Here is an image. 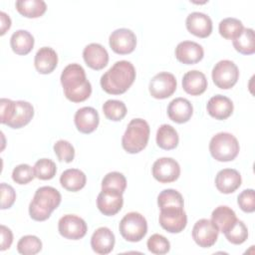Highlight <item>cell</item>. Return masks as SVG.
<instances>
[{"label":"cell","mask_w":255,"mask_h":255,"mask_svg":"<svg viewBox=\"0 0 255 255\" xmlns=\"http://www.w3.org/2000/svg\"><path fill=\"white\" fill-rule=\"evenodd\" d=\"M158 221L160 226L167 232L179 233L187 224V216L183 207H164L160 208Z\"/></svg>","instance_id":"obj_8"},{"label":"cell","mask_w":255,"mask_h":255,"mask_svg":"<svg viewBox=\"0 0 255 255\" xmlns=\"http://www.w3.org/2000/svg\"><path fill=\"white\" fill-rule=\"evenodd\" d=\"M34 65L40 74L46 75L52 73L58 65V56L56 51L50 47L40 48L35 55Z\"/></svg>","instance_id":"obj_24"},{"label":"cell","mask_w":255,"mask_h":255,"mask_svg":"<svg viewBox=\"0 0 255 255\" xmlns=\"http://www.w3.org/2000/svg\"><path fill=\"white\" fill-rule=\"evenodd\" d=\"M135 80L133 65L126 60L116 62L102 77V89L111 95H121L128 90Z\"/></svg>","instance_id":"obj_2"},{"label":"cell","mask_w":255,"mask_h":255,"mask_svg":"<svg viewBox=\"0 0 255 255\" xmlns=\"http://www.w3.org/2000/svg\"><path fill=\"white\" fill-rule=\"evenodd\" d=\"M237 138L229 132H218L212 136L209 142V151L212 157L218 161H231L239 153Z\"/></svg>","instance_id":"obj_5"},{"label":"cell","mask_w":255,"mask_h":255,"mask_svg":"<svg viewBox=\"0 0 255 255\" xmlns=\"http://www.w3.org/2000/svg\"><path fill=\"white\" fill-rule=\"evenodd\" d=\"M207 113L214 119L222 121L229 118L233 113L232 101L222 95H215L207 102Z\"/></svg>","instance_id":"obj_21"},{"label":"cell","mask_w":255,"mask_h":255,"mask_svg":"<svg viewBox=\"0 0 255 255\" xmlns=\"http://www.w3.org/2000/svg\"><path fill=\"white\" fill-rule=\"evenodd\" d=\"M42 242L35 235H25L17 243V250L20 254L34 255L41 251Z\"/></svg>","instance_id":"obj_35"},{"label":"cell","mask_w":255,"mask_h":255,"mask_svg":"<svg viewBox=\"0 0 255 255\" xmlns=\"http://www.w3.org/2000/svg\"><path fill=\"white\" fill-rule=\"evenodd\" d=\"M10 45L17 55H27L34 47V37L27 30H17L10 38Z\"/></svg>","instance_id":"obj_28"},{"label":"cell","mask_w":255,"mask_h":255,"mask_svg":"<svg viewBox=\"0 0 255 255\" xmlns=\"http://www.w3.org/2000/svg\"><path fill=\"white\" fill-rule=\"evenodd\" d=\"M109 44L115 53L127 55L135 49L136 37L131 30L120 28L112 32L109 38Z\"/></svg>","instance_id":"obj_12"},{"label":"cell","mask_w":255,"mask_h":255,"mask_svg":"<svg viewBox=\"0 0 255 255\" xmlns=\"http://www.w3.org/2000/svg\"><path fill=\"white\" fill-rule=\"evenodd\" d=\"M226 239L235 245L242 244L248 238V229L243 221L237 219L235 224L224 233Z\"/></svg>","instance_id":"obj_37"},{"label":"cell","mask_w":255,"mask_h":255,"mask_svg":"<svg viewBox=\"0 0 255 255\" xmlns=\"http://www.w3.org/2000/svg\"><path fill=\"white\" fill-rule=\"evenodd\" d=\"M204 56L203 48L196 42L183 41L175 48L176 59L183 64L193 65L202 60Z\"/></svg>","instance_id":"obj_15"},{"label":"cell","mask_w":255,"mask_h":255,"mask_svg":"<svg viewBox=\"0 0 255 255\" xmlns=\"http://www.w3.org/2000/svg\"><path fill=\"white\" fill-rule=\"evenodd\" d=\"M235 50L243 55H252L255 52L254 31L251 28H244L241 34L233 40Z\"/></svg>","instance_id":"obj_31"},{"label":"cell","mask_w":255,"mask_h":255,"mask_svg":"<svg viewBox=\"0 0 255 255\" xmlns=\"http://www.w3.org/2000/svg\"><path fill=\"white\" fill-rule=\"evenodd\" d=\"M34 116L33 106L25 101H15L10 121L6 124L9 128H20L30 123Z\"/></svg>","instance_id":"obj_22"},{"label":"cell","mask_w":255,"mask_h":255,"mask_svg":"<svg viewBox=\"0 0 255 255\" xmlns=\"http://www.w3.org/2000/svg\"><path fill=\"white\" fill-rule=\"evenodd\" d=\"M157 204L159 208L164 207H183L184 201L182 195L175 189H164L157 196Z\"/></svg>","instance_id":"obj_34"},{"label":"cell","mask_w":255,"mask_h":255,"mask_svg":"<svg viewBox=\"0 0 255 255\" xmlns=\"http://www.w3.org/2000/svg\"><path fill=\"white\" fill-rule=\"evenodd\" d=\"M61 193L52 186L39 187L29 204V214L36 221H44L61 203Z\"/></svg>","instance_id":"obj_3"},{"label":"cell","mask_w":255,"mask_h":255,"mask_svg":"<svg viewBox=\"0 0 255 255\" xmlns=\"http://www.w3.org/2000/svg\"><path fill=\"white\" fill-rule=\"evenodd\" d=\"M92 249L101 255L109 254L115 246V235L108 227L98 228L91 237Z\"/></svg>","instance_id":"obj_20"},{"label":"cell","mask_w":255,"mask_h":255,"mask_svg":"<svg viewBox=\"0 0 255 255\" xmlns=\"http://www.w3.org/2000/svg\"><path fill=\"white\" fill-rule=\"evenodd\" d=\"M152 175L161 183L173 182L180 175V166L171 157H160L152 165Z\"/></svg>","instance_id":"obj_13"},{"label":"cell","mask_w":255,"mask_h":255,"mask_svg":"<svg viewBox=\"0 0 255 255\" xmlns=\"http://www.w3.org/2000/svg\"><path fill=\"white\" fill-rule=\"evenodd\" d=\"M1 209L10 208L16 199V193L14 188L6 183H1Z\"/></svg>","instance_id":"obj_43"},{"label":"cell","mask_w":255,"mask_h":255,"mask_svg":"<svg viewBox=\"0 0 255 255\" xmlns=\"http://www.w3.org/2000/svg\"><path fill=\"white\" fill-rule=\"evenodd\" d=\"M149 132V126L144 120H131L122 138L124 149L128 153H137L141 151L147 144Z\"/></svg>","instance_id":"obj_4"},{"label":"cell","mask_w":255,"mask_h":255,"mask_svg":"<svg viewBox=\"0 0 255 255\" xmlns=\"http://www.w3.org/2000/svg\"><path fill=\"white\" fill-rule=\"evenodd\" d=\"M103 113L107 119L118 122L127 115V107L124 102L119 100H108L103 105Z\"/></svg>","instance_id":"obj_33"},{"label":"cell","mask_w":255,"mask_h":255,"mask_svg":"<svg viewBox=\"0 0 255 255\" xmlns=\"http://www.w3.org/2000/svg\"><path fill=\"white\" fill-rule=\"evenodd\" d=\"M33 168L35 176L41 180L52 179L57 172L56 163L49 158H41L37 160Z\"/></svg>","instance_id":"obj_36"},{"label":"cell","mask_w":255,"mask_h":255,"mask_svg":"<svg viewBox=\"0 0 255 255\" xmlns=\"http://www.w3.org/2000/svg\"><path fill=\"white\" fill-rule=\"evenodd\" d=\"M175 77L167 72L156 74L149 82V93L155 99L169 98L176 90Z\"/></svg>","instance_id":"obj_11"},{"label":"cell","mask_w":255,"mask_h":255,"mask_svg":"<svg viewBox=\"0 0 255 255\" xmlns=\"http://www.w3.org/2000/svg\"><path fill=\"white\" fill-rule=\"evenodd\" d=\"M178 134L175 128L169 125H161L156 131V143L165 150L173 149L178 144Z\"/></svg>","instance_id":"obj_30"},{"label":"cell","mask_w":255,"mask_h":255,"mask_svg":"<svg viewBox=\"0 0 255 255\" xmlns=\"http://www.w3.org/2000/svg\"><path fill=\"white\" fill-rule=\"evenodd\" d=\"M147 249L153 254L156 255H162L166 254L170 249V243L169 241L160 234H152L146 242Z\"/></svg>","instance_id":"obj_39"},{"label":"cell","mask_w":255,"mask_h":255,"mask_svg":"<svg viewBox=\"0 0 255 255\" xmlns=\"http://www.w3.org/2000/svg\"><path fill=\"white\" fill-rule=\"evenodd\" d=\"M87 182L86 174L78 168L66 169L60 176L61 185L69 191H79Z\"/></svg>","instance_id":"obj_27"},{"label":"cell","mask_w":255,"mask_h":255,"mask_svg":"<svg viewBox=\"0 0 255 255\" xmlns=\"http://www.w3.org/2000/svg\"><path fill=\"white\" fill-rule=\"evenodd\" d=\"M237 203L244 212H253L255 210V192L254 189H245L237 197Z\"/></svg>","instance_id":"obj_42"},{"label":"cell","mask_w":255,"mask_h":255,"mask_svg":"<svg viewBox=\"0 0 255 255\" xmlns=\"http://www.w3.org/2000/svg\"><path fill=\"white\" fill-rule=\"evenodd\" d=\"M119 229L127 241L138 242L147 232V222L140 213L129 212L122 218Z\"/></svg>","instance_id":"obj_6"},{"label":"cell","mask_w":255,"mask_h":255,"mask_svg":"<svg viewBox=\"0 0 255 255\" xmlns=\"http://www.w3.org/2000/svg\"><path fill=\"white\" fill-rule=\"evenodd\" d=\"M183 90L191 96H199L207 89V80L202 72L197 70L188 71L182 78Z\"/></svg>","instance_id":"obj_25"},{"label":"cell","mask_w":255,"mask_h":255,"mask_svg":"<svg viewBox=\"0 0 255 255\" xmlns=\"http://www.w3.org/2000/svg\"><path fill=\"white\" fill-rule=\"evenodd\" d=\"M187 30L196 37L206 38L212 32V21L210 17L202 12L190 13L185 21Z\"/></svg>","instance_id":"obj_16"},{"label":"cell","mask_w":255,"mask_h":255,"mask_svg":"<svg viewBox=\"0 0 255 255\" xmlns=\"http://www.w3.org/2000/svg\"><path fill=\"white\" fill-rule=\"evenodd\" d=\"M77 129L83 133L93 132L99 126L100 117L96 109L84 107L79 109L74 117Z\"/></svg>","instance_id":"obj_18"},{"label":"cell","mask_w":255,"mask_h":255,"mask_svg":"<svg viewBox=\"0 0 255 255\" xmlns=\"http://www.w3.org/2000/svg\"><path fill=\"white\" fill-rule=\"evenodd\" d=\"M0 21H1V31L0 34L4 35L7 30L10 29L11 27V19L10 17L3 11L0 12Z\"/></svg>","instance_id":"obj_46"},{"label":"cell","mask_w":255,"mask_h":255,"mask_svg":"<svg viewBox=\"0 0 255 255\" xmlns=\"http://www.w3.org/2000/svg\"><path fill=\"white\" fill-rule=\"evenodd\" d=\"M213 83L220 89H231L238 81V67L230 60H221L212 69Z\"/></svg>","instance_id":"obj_7"},{"label":"cell","mask_w":255,"mask_h":255,"mask_svg":"<svg viewBox=\"0 0 255 255\" xmlns=\"http://www.w3.org/2000/svg\"><path fill=\"white\" fill-rule=\"evenodd\" d=\"M243 29L244 27L242 22L236 18L231 17L221 20L218 26L220 35L228 40H234L235 38H237L241 34Z\"/></svg>","instance_id":"obj_32"},{"label":"cell","mask_w":255,"mask_h":255,"mask_svg":"<svg viewBox=\"0 0 255 255\" xmlns=\"http://www.w3.org/2000/svg\"><path fill=\"white\" fill-rule=\"evenodd\" d=\"M0 232H1V247L0 250L4 251L6 249H9L12 242H13V234L12 231L6 227L5 225L0 226Z\"/></svg>","instance_id":"obj_45"},{"label":"cell","mask_w":255,"mask_h":255,"mask_svg":"<svg viewBox=\"0 0 255 255\" xmlns=\"http://www.w3.org/2000/svg\"><path fill=\"white\" fill-rule=\"evenodd\" d=\"M64 94L73 103L86 101L92 94L91 83L86 78L84 68L79 64L68 65L61 74Z\"/></svg>","instance_id":"obj_1"},{"label":"cell","mask_w":255,"mask_h":255,"mask_svg":"<svg viewBox=\"0 0 255 255\" xmlns=\"http://www.w3.org/2000/svg\"><path fill=\"white\" fill-rule=\"evenodd\" d=\"M15 6L17 11L27 18H38L47 10V5L43 0H18Z\"/></svg>","instance_id":"obj_29"},{"label":"cell","mask_w":255,"mask_h":255,"mask_svg":"<svg viewBox=\"0 0 255 255\" xmlns=\"http://www.w3.org/2000/svg\"><path fill=\"white\" fill-rule=\"evenodd\" d=\"M54 151L60 161L71 162L75 157L74 146L68 140H58L54 144Z\"/></svg>","instance_id":"obj_41"},{"label":"cell","mask_w":255,"mask_h":255,"mask_svg":"<svg viewBox=\"0 0 255 255\" xmlns=\"http://www.w3.org/2000/svg\"><path fill=\"white\" fill-rule=\"evenodd\" d=\"M123 204V193L113 188L102 189L97 198V206L99 210L107 216L117 214L122 209Z\"/></svg>","instance_id":"obj_14"},{"label":"cell","mask_w":255,"mask_h":255,"mask_svg":"<svg viewBox=\"0 0 255 255\" xmlns=\"http://www.w3.org/2000/svg\"><path fill=\"white\" fill-rule=\"evenodd\" d=\"M127 187V179L125 175L118 171H112L105 175L102 180V189L113 188L124 193Z\"/></svg>","instance_id":"obj_38"},{"label":"cell","mask_w":255,"mask_h":255,"mask_svg":"<svg viewBox=\"0 0 255 255\" xmlns=\"http://www.w3.org/2000/svg\"><path fill=\"white\" fill-rule=\"evenodd\" d=\"M14 102L15 101L5 99V98H2L0 100V107H1L0 122H1V124L6 125L10 121V118H11V115L13 112V108H14Z\"/></svg>","instance_id":"obj_44"},{"label":"cell","mask_w":255,"mask_h":255,"mask_svg":"<svg viewBox=\"0 0 255 255\" xmlns=\"http://www.w3.org/2000/svg\"><path fill=\"white\" fill-rule=\"evenodd\" d=\"M193 114V108L190 102L184 98L172 100L167 107L168 118L177 124H183L190 120Z\"/></svg>","instance_id":"obj_23"},{"label":"cell","mask_w":255,"mask_h":255,"mask_svg":"<svg viewBox=\"0 0 255 255\" xmlns=\"http://www.w3.org/2000/svg\"><path fill=\"white\" fill-rule=\"evenodd\" d=\"M58 229L64 238L79 240L86 235L88 226L83 218L74 214H66L60 218Z\"/></svg>","instance_id":"obj_9"},{"label":"cell","mask_w":255,"mask_h":255,"mask_svg":"<svg viewBox=\"0 0 255 255\" xmlns=\"http://www.w3.org/2000/svg\"><path fill=\"white\" fill-rule=\"evenodd\" d=\"M240 173L233 168H224L217 172L215 177L216 188L225 194L234 192L241 185Z\"/></svg>","instance_id":"obj_19"},{"label":"cell","mask_w":255,"mask_h":255,"mask_svg":"<svg viewBox=\"0 0 255 255\" xmlns=\"http://www.w3.org/2000/svg\"><path fill=\"white\" fill-rule=\"evenodd\" d=\"M83 58L90 68L97 71L104 69L109 62L108 51L98 43L87 45L83 51Z\"/></svg>","instance_id":"obj_17"},{"label":"cell","mask_w":255,"mask_h":255,"mask_svg":"<svg viewBox=\"0 0 255 255\" xmlns=\"http://www.w3.org/2000/svg\"><path fill=\"white\" fill-rule=\"evenodd\" d=\"M34 177H36L34 168L26 163L17 165L12 171V179L18 184H27L32 181Z\"/></svg>","instance_id":"obj_40"},{"label":"cell","mask_w":255,"mask_h":255,"mask_svg":"<svg viewBox=\"0 0 255 255\" xmlns=\"http://www.w3.org/2000/svg\"><path fill=\"white\" fill-rule=\"evenodd\" d=\"M219 230L209 219H199L192 228V238L202 248H209L215 244Z\"/></svg>","instance_id":"obj_10"},{"label":"cell","mask_w":255,"mask_h":255,"mask_svg":"<svg viewBox=\"0 0 255 255\" xmlns=\"http://www.w3.org/2000/svg\"><path fill=\"white\" fill-rule=\"evenodd\" d=\"M211 221L222 233L227 232L237 221L236 214L233 209L226 205L216 207L211 213Z\"/></svg>","instance_id":"obj_26"}]
</instances>
